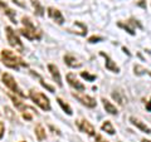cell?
I'll list each match as a JSON object with an SVG mask.
<instances>
[{"label": "cell", "instance_id": "ba28073f", "mask_svg": "<svg viewBox=\"0 0 151 142\" xmlns=\"http://www.w3.org/2000/svg\"><path fill=\"white\" fill-rule=\"evenodd\" d=\"M117 25H119L120 28H122V29H125L129 34L131 35H135V27L137 25L139 28H141V24L137 22V20H134V19H130L129 22H126V23H117Z\"/></svg>", "mask_w": 151, "mask_h": 142}, {"label": "cell", "instance_id": "ffe728a7", "mask_svg": "<svg viewBox=\"0 0 151 142\" xmlns=\"http://www.w3.org/2000/svg\"><path fill=\"white\" fill-rule=\"evenodd\" d=\"M134 69H135V74L136 75H142V74L149 73V70L146 69V68H144V67H141L140 64H136L135 67H134Z\"/></svg>", "mask_w": 151, "mask_h": 142}, {"label": "cell", "instance_id": "7a4b0ae2", "mask_svg": "<svg viewBox=\"0 0 151 142\" xmlns=\"http://www.w3.org/2000/svg\"><path fill=\"white\" fill-rule=\"evenodd\" d=\"M22 22H23V25H24V28L19 30V32H20V34L24 35L27 39H29V40H35V39L39 40L42 38V33L37 29L35 25L33 24V22L30 20V19L27 18V16H23Z\"/></svg>", "mask_w": 151, "mask_h": 142}, {"label": "cell", "instance_id": "4316f807", "mask_svg": "<svg viewBox=\"0 0 151 142\" xmlns=\"http://www.w3.org/2000/svg\"><path fill=\"white\" fill-rule=\"evenodd\" d=\"M146 111L151 112V98H150V101L147 102V105H146Z\"/></svg>", "mask_w": 151, "mask_h": 142}, {"label": "cell", "instance_id": "3957f363", "mask_svg": "<svg viewBox=\"0 0 151 142\" xmlns=\"http://www.w3.org/2000/svg\"><path fill=\"white\" fill-rule=\"evenodd\" d=\"M29 97L32 98V101L34 102L37 106H39L43 111H50V102L45 94L32 89L30 93H29Z\"/></svg>", "mask_w": 151, "mask_h": 142}, {"label": "cell", "instance_id": "e0dca14e", "mask_svg": "<svg viewBox=\"0 0 151 142\" xmlns=\"http://www.w3.org/2000/svg\"><path fill=\"white\" fill-rule=\"evenodd\" d=\"M101 128H102V131H105V132H107L108 135H115V128H113V126H112V123H111V121H105L102 123V126H101Z\"/></svg>", "mask_w": 151, "mask_h": 142}, {"label": "cell", "instance_id": "277c9868", "mask_svg": "<svg viewBox=\"0 0 151 142\" xmlns=\"http://www.w3.org/2000/svg\"><path fill=\"white\" fill-rule=\"evenodd\" d=\"M1 79H3V83L5 84V86L10 89V91H13L15 94H18L19 97H22V98H24L25 97V94L23 93V91L20 88H19L18 86V83L15 82V79H14V77L12 74H9V73H3L1 75Z\"/></svg>", "mask_w": 151, "mask_h": 142}, {"label": "cell", "instance_id": "9a60e30c", "mask_svg": "<svg viewBox=\"0 0 151 142\" xmlns=\"http://www.w3.org/2000/svg\"><path fill=\"white\" fill-rule=\"evenodd\" d=\"M102 103H103V107H105V110L106 112H108L110 115H113V116H116L117 113H119V111H117V108L115 105H112V103L108 101V99L106 98H102Z\"/></svg>", "mask_w": 151, "mask_h": 142}, {"label": "cell", "instance_id": "4fadbf2b", "mask_svg": "<svg viewBox=\"0 0 151 142\" xmlns=\"http://www.w3.org/2000/svg\"><path fill=\"white\" fill-rule=\"evenodd\" d=\"M130 122H131V123L134 125V126L137 127L140 131H142V132H145V133H147V135H151V130L142 121H140L139 118H136V117H130Z\"/></svg>", "mask_w": 151, "mask_h": 142}, {"label": "cell", "instance_id": "d6986e66", "mask_svg": "<svg viewBox=\"0 0 151 142\" xmlns=\"http://www.w3.org/2000/svg\"><path fill=\"white\" fill-rule=\"evenodd\" d=\"M57 102H58V105L62 107V110H63L65 113H67L68 116H72V113H73V112H72V108H70V107L67 105V103H64L62 98H57Z\"/></svg>", "mask_w": 151, "mask_h": 142}, {"label": "cell", "instance_id": "7c38bea8", "mask_svg": "<svg viewBox=\"0 0 151 142\" xmlns=\"http://www.w3.org/2000/svg\"><path fill=\"white\" fill-rule=\"evenodd\" d=\"M100 55H102L103 58H105V60H106V62H105V65H106V68H107L108 70H111V72H113V73H119V72H120V68L117 67V64L113 62V60H112L106 53L101 52Z\"/></svg>", "mask_w": 151, "mask_h": 142}, {"label": "cell", "instance_id": "484cf974", "mask_svg": "<svg viewBox=\"0 0 151 142\" xmlns=\"http://www.w3.org/2000/svg\"><path fill=\"white\" fill-rule=\"evenodd\" d=\"M96 142H108V141L103 138L101 135H96Z\"/></svg>", "mask_w": 151, "mask_h": 142}, {"label": "cell", "instance_id": "2e32d148", "mask_svg": "<svg viewBox=\"0 0 151 142\" xmlns=\"http://www.w3.org/2000/svg\"><path fill=\"white\" fill-rule=\"evenodd\" d=\"M34 131H35V136H37L38 141H43V140H45V137H47V135H45V130H44V127L42 126L40 123L35 126V130H34Z\"/></svg>", "mask_w": 151, "mask_h": 142}, {"label": "cell", "instance_id": "8fae6325", "mask_svg": "<svg viewBox=\"0 0 151 142\" xmlns=\"http://www.w3.org/2000/svg\"><path fill=\"white\" fill-rule=\"evenodd\" d=\"M48 70H49V73L52 74V77H53V79L55 80V83L58 84L59 87H62V86H63L62 77H60L59 69L57 68V65H54V64H48Z\"/></svg>", "mask_w": 151, "mask_h": 142}, {"label": "cell", "instance_id": "9c48e42d", "mask_svg": "<svg viewBox=\"0 0 151 142\" xmlns=\"http://www.w3.org/2000/svg\"><path fill=\"white\" fill-rule=\"evenodd\" d=\"M48 15L50 19H53V20L57 23V24H59V25H62L63 23H64V18L62 15V13H60L58 9H55L53 6H49L48 8Z\"/></svg>", "mask_w": 151, "mask_h": 142}, {"label": "cell", "instance_id": "f1b7e54d", "mask_svg": "<svg viewBox=\"0 0 151 142\" xmlns=\"http://www.w3.org/2000/svg\"><path fill=\"white\" fill-rule=\"evenodd\" d=\"M149 74H150V75H151V70H149Z\"/></svg>", "mask_w": 151, "mask_h": 142}, {"label": "cell", "instance_id": "6da1fadb", "mask_svg": "<svg viewBox=\"0 0 151 142\" xmlns=\"http://www.w3.org/2000/svg\"><path fill=\"white\" fill-rule=\"evenodd\" d=\"M0 59H1V62L5 64L8 68H12V69H15V70H19L20 67H28V64L20 58V57H18L14 52L9 50V49H4L1 52Z\"/></svg>", "mask_w": 151, "mask_h": 142}, {"label": "cell", "instance_id": "8992f818", "mask_svg": "<svg viewBox=\"0 0 151 142\" xmlns=\"http://www.w3.org/2000/svg\"><path fill=\"white\" fill-rule=\"evenodd\" d=\"M72 96H73L76 99H77V101L81 102L83 106H86V107H88V108H94V107H96V105H97L96 99L92 98L91 96H87V94L73 92V93H72Z\"/></svg>", "mask_w": 151, "mask_h": 142}, {"label": "cell", "instance_id": "7402d4cb", "mask_svg": "<svg viewBox=\"0 0 151 142\" xmlns=\"http://www.w3.org/2000/svg\"><path fill=\"white\" fill-rule=\"evenodd\" d=\"M102 40H103V38L102 37H98V35H93V37H91L88 39L89 43H98V42H102Z\"/></svg>", "mask_w": 151, "mask_h": 142}, {"label": "cell", "instance_id": "30bf717a", "mask_svg": "<svg viewBox=\"0 0 151 142\" xmlns=\"http://www.w3.org/2000/svg\"><path fill=\"white\" fill-rule=\"evenodd\" d=\"M67 82H68V84L70 87L76 88L77 91H84V89H86V87H84L83 84L77 79L74 73H68L67 74Z\"/></svg>", "mask_w": 151, "mask_h": 142}, {"label": "cell", "instance_id": "5b68a950", "mask_svg": "<svg viewBox=\"0 0 151 142\" xmlns=\"http://www.w3.org/2000/svg\"><path fill=\"white\" fill-rule=\"evenodd\" d=\"M5 30H6V39H8V42H9V44H10L13 48H15L17 50H19V52H23V50H24L23 43H22V40L19 39V37H18L17 33L14 32L10 27H6Z\"/></svg>", "mask_w": 151, "mask_h": 142}, {"label": "cell", "instance_id": "5bb4252c", "mask_svg": "<svg viewBox=\"0 0 151 142\" xmlns=\"http://www.w3.org/2000/svg\"><path fill=\"white\" fill-rule=\"evenodd\" d=\"M64 62H65V64H67L68 67H70V68H79V67L82 65V63L79 62V60L76 58L73 54H67V55H64Z\"/></svg>", "mask_w": 151, "mask_h": 142}, {"label": "cell", "instance_id": "44dd1931", "mask_svg": "<svg viewBox=\"0 0 151 142\" xmlns=\"http://www.w3.org/2000/svg\"><path fill=\"white\" fill-rule=\"evenodd\" d=\"M81 75L84 78V79H87V80H89V82H93L94 79H96V75H92V74H89V73H87V72H82L81 73Z\"/></svg>", "mask_w": 151, "mask_h": 142}, {"label": "cell", "instance_id": "603a6c76", "mask_svg": "<svg viewBox=\"0 0 151 142\" xmlns=\"http://www.w3.org/2000/svg\"><path fill=\"white\" fill-rule=\"evenodd\" d=\"M40 84H42V86H43L44 88H47V89H48V91H49V92H52V93H53V92H54V88H53V87H52V86H49V84H47V83L44 82V80H43V79H40Z\"/></svg>", "mask_w": 151, "mask_h": 142}, {"label": "cell", "instance_id": "cb8c5ba5", "mask_svg": "<svg viewBox=\"0 0 151 142\" xmlns=\"http://www.w3.org/2000/svg\"><path fill=\"white\" fill-rule=\"evenodd\" d=\"M4 132H5V127H4V123L0 121V138L4 136Z\"/></svg>", "mask_w": 151, "mask_h": 142}, {"label": "cell", "instance_id": "d4e9b609", "mask_svg": "<svg viewBox=\"0 0 151 142\" xmlns=\"http://www.w3.org/2000/svg\"><path fill=\"white\" fill-rule=\"evenodd\" d=\"M112 97L115 98V99H117L120 105H124V102H122V99L120 98V96H119V93H117V92H116V93H112Z\"/></svg>", "mask_w": 151, "mask_h": 142}, {"label": "cell", "instance_id": "52a82bcc", "mask_svg": "<svg viewBox=\"0 0 151 142\" xmlns=\"http://www.w3.org/2000/svg\"><path fill=\"white\" fill-rule=\"evenodd\" d=\"M76 123H77L78 128L81 132H84V133H87L89 136H96V131H94V127L89 123L87 120H78L76 121Z\"/></svg>", "mask_w": 151, "mask_h": 142}, {"label": "cell", "instance_id": "83f0119b", "mask_svg": "<svg viewBox=\"0 0 151 142\" xmlns=\"http://www.w3.org/2000/svg\"><path fill=\"white\" fill-rule=\"evenodd\" d=\"M122 50H124V52H125V53H127V55H131V54H130V52H129V50H127V49L125 48V47H124V48H122Z\"/></svg>", "mask_w": 151, "mask_h": 142}, {"label": "cell", "instance_id": "ac0fdd59", "mask_svg": "<svg viewBox=\"0 0 151 142\" xmlns=\"http://www.w3.org/2000/svg\"><path fill=\"white\" fill-rule=\"evenodd\" d=\"M32 5L34 6L37 15H39V16H43L44 15V9H43V6L40 5L39 0H32Z\"/></svg>", "mask_w": 151, "mask_h": 142}]
</instances>
